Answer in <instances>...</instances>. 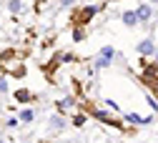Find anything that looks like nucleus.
<instances>
[{"label":"nucleus","mask_w":158,"mask_h":143,"mask_svg":"<svg viewBox=\"0 0 158 143\" xmlns=\"http://www.w3.org/2000/svg\"><path fill=\"white\" fill-rule=\"evenodd\" d=\"M0 90H3V93L8 90V78L5 75H0Z\"/></svg>","instance_id":"a211bd4d"},{"label":"nucleus","mask_w":158,"mask_h":143,"mask_svg":"<svg viewBox=\"0 0 158 143\" xmlns=\"http://www.w3.org/2000/svg\"><path fill=\"white\" fill-rule=\"evenodd\" d=\"M83 113H85V116H90V118H95V120H101V123H108V126H113V128H118V131H123L126 136H135V133H138V128H135V126H131V128H128V126H123L115 116H110V113H106V111H101V108H95L90 100H88V103H83Z\"/></svg>","instance_id":"f257e3e1"},{"label":"nucleus","mask_w":158,"mask_h":143,"mask_svg":"<svg viewBox=\"0 0 158 143\" xmlns=\"http://www.w3.org/2000/svg\"><path fill=\"white\" fill-rule=\"evenodd\" d=\"M153 55H156V63H158V50H156V53H153Z\"/></svg>","instance_id":"412c9836"},{"label":"nucleus","mask_w":158,"mask_h":143,"mask_svg":"<svg viewBox=\"0 0 158 143\" xmlns=\"http://www.w3.org/2000/svg\"><path fill=\"white\" fill-rule=\"evenodd\" d=\"M126 120H131L133 126H143V118H138L135 113H126Z\"/></svg>","instance_id":"f3484780"},{"label":"nucleus","mask_w":158,"mask_h":143,"mask_svg":"<svg viewBox=\"0 0 158 143\" xmlns=\"http://www.w3.org/2000/svg\"><path fill=\"white\" fill-rule=\"evenodd\" d=\"M15 60H20V53H18L15 48H5L3 53H0V65H5V68H10Z\"/></svg>","instance_id":"39448f33"},{"label":"nucleus","mask_w":158,"mask_h":143,"mask_svg":"<svg viewBox=\"0 0 158 143\" xmlns=\"http://www.w3.org/2000/svg\"><path fill=\"white\" fill-rule=\"evenodd\" d=\"M60 53H53V58L48 60V63H43L40 65V70H43V75H45V80L48 83H55V73H58V68H60Z\"/></svg>","instance_id":"7ed1b4c3"},{"label":"nucleus","mask_w":158,"mask_h":143,"mask_svg":"<svg viewBox=\"0 0 158 143\" xmlns=\"http://www.w3.org/2000/svg\"><path fill=\"white\" fill-rule=\"evenodd\" d=\"M8 73L13 75V78H25V65H20V63H18V65H13V68H8Z\"/></svg>","instance_id":"ddd939ff"},{"label":"nucleus","mask_w":158,"mask_h":143,"mask_svg":"<svg viewBox=\"0 0 158 143\" xmlns=\"http://www.w3.org/2000/svg\"><path fill=\"white\" fill-rule=\"evenodd\" d=\"M73 3H75V0H60V8H70Z\"/></svg>","instance_id":"6ab92c4d"},{"label":"nucleus","mask_w":158,"mask_h":143,"mask_svg":"<svg viewBox=\"0 0 158 143\" xmlns=\"http://www.w3.org/2000/svg\"><path fill=\"white\" fill-rule=\"evenodd\" d=\"M85 120H88V116H85V113H78V116H73V126H75V128H81Z\"/></svg>","instance_id":"dca6fc26"},{"label":"nucleus","mask_w":158,"mask_h":143,"mask_svg":"<svg viewBox=\"0 0 158 143\" xmlns=\"http://www.w3.org/2000/svg\"><path fill=\"white\" fill-rule=\"evenodd\" d=\"M73 40H75V43L85 40V28H78V25H75V30H73Z\"/></svg>","instance_id":"2eb2a0df"},{"label":"nucleus","mask_w":158,"mask_h":143,"mask_svg":"<svg viewBox=\"0 0 158 143\" xmlns=\"http://www.w3.org/2000/svg\"><path fill=\"white\" fill-rule=\"evenodd\" d=\"M113 58H115V48L103 45V48H101V53H98V58H93V65H95L98 70H103V68H108V65L113 63Z\"/></svg>","instance_id":"20e7f679"},{"label":"nucleus","mask_w":158,"mask_h":143,"mask_svg":"<svg viewBox=\"0 0 158 143\" xmlns=\"http://www.w3.org/2000/svg\"><path fill=\"white\" fill-rule=\"evenodd\" d=\"M75 106H78V98L75 95H68V98H63V100H58V103H55V108H58L60 116H65V111L68 108H75Z\"/></svg>","instance_id":"0eeeda50"},{"label":"nucleus","mask_w":158,"mask_h":143,"mask_svg":"<svg viewBox=\"0 0 158 143\" xmlns=\"http://www.w3.org/2000/svg\"><path fill=\"white\" fill-rule=\"evenodd\" d=\"M151 13H153V10H151V5H141V8L135 10V15H138V23H141V20L146 23V20L151 18Z\"/></svg>","instance_id":"9b49d317"},{"label":"nucleus","mask_w":158,"mask_h":143,"mask_svg":"<svg viewBox=\"0 0 158 143\" xmlns=\"http://www.w3.org/2000/svg\"><path fill=\"white\" fill-rule=\"evenodd\" d=\"M103 8H108V3H101V5H85V8H78V10H73L70 13V23L73 25H78V28H85L90 20L101 13Z\"/></svg>","instance_id":"f03ea898"},{"label":"nucleus","mask_w":158,"mask_h":143,"mask_svg":"<svg viewBox=\"0 0 158 143\" xmlns=\"http://www.w3.org/2000/svg\"><path fill=\"white\" fill-rule=\"evenodd\" d=\"M38 95L33 93V90H28V88H20V90H15V100L18 103H33Z\"/></svg>","instance_id":"6e6552de"},{"label":"nucleus","mask_w":158,"mask_h":143,"mask_svg":"<svg viewBox=\"0 0 158 143\" xmlns=\"http://www.w3.org/2000/svg\"><path fill=\"white\" fill-rule=\"evenodd\" d=\"M68 123H65V118L60 116V113H55V116H50V120H48V128L50 131H63Z\"/></svg>","instance_id":"1a4fd4ad"},{"label":"nucleus","mask_w":158,"mask_h":143,"mask_svg":"<svg viewBox=\"0 0 158 143\" xmlns=\"http://www.w3.org/2000/svg\"><path fill=\"white\" fill-rule=\"evenodd\" d=\"M0 75H8V68L5 65H0Z\"/></svg>","instance_id":"aec40b11"},{"label":"nucleus","mask_w":158,"mask_h":143,"mask_svg":"<svg viewBox=\"0 0 158 143\" xmlns=\"http://www.w3.org/2000/svg\"><path fill=\"white\" fill-rule=\"evenodd\" d=\"M8 10H10L13 15L23 13V0H8Z\"/></svg>","instance_id":"4468645a"},{"label":"nucleus","mask_w":158,"mask_h":143,"mask_svg":"<svg viewBox=\"0 0 158 143\" xmlns=\"http://www.w3.org/2000/svg\"><path fill=\"white\" fill-rule=\"evenodd\" d=\"M121 20L128 25V28H133V25H138V15H135V10H126L123 15H121Z\"/></svg>","instance_id":"9d476101"},{"label":"nucleus","mask_w":158,"mask_h":143,"mask_svg":"<svg viewBox=\"0 0 158 143\" xmlns=\"http://www.w3.org/2000/svg\"><path fill=\"white\" fill-rule=\"evenodd\" d=\"M33 118H35V111L33 108H23L20 113H18V120H23V123H30Z\"/></svg>","instance_id":"f8f14e48"},{"label":"nucleus","mask_w":158,"mask_h":143,"mask_svg":"<svg viewBox=\"0 0 158 143\" xmlns=\"http://www.w3.org/2000/svg\"><path fill=\"white\" fill-rule=\"evenodd\" d=\"M138 55H141V58H148V55H153L156 53V45H153V40L151 38H146V40H141V43H138Z\"/></svg>","instance_id":"423d86ee"}]
</instances>
